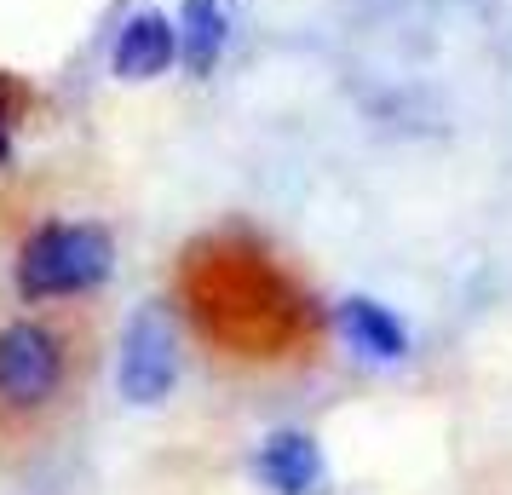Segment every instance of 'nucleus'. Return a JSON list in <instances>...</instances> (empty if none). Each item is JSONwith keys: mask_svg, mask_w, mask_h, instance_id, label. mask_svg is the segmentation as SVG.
Returning <instances> with one entry per match:
<instances>
[{"mask_svg": "<svg viewBox=\"0 0 512 495\" xmlns=\"http://www.w3.org/2000/svg\"><path fill=\"white\" fill-rule=\"evenodd\" d=\"M179 380V329L162 306H144L121 346V392L133 403H162Z\"/></svg>", "mask_w": 512, "mask_h": 495, "instance_id": "4", "label": "nucleus"}, {"mask_svg": "<svg viewBox=\"0 0 512 495\" xmlns=\"http://www.w3.org/2000/svg\"><path fill=\"white\" fill-rule=\"evenodd\" d=\"M340 329L351 346H363L374 357H403V323L380 300H346L340 306Z\"/></svg>", "mask_w": 512, "mask_h": 495, "instance_id": "8", "label": "nucleus"}, {"mask_svg": "<svg viewBox=\"0 0 512 495\" xmlns=\"http://www.w3.org/2000/svg\"><path fill=\"white\" fill-rule=\"evenodd\" d=\"M225 52V6L219 0H185L179 6V64L190 75H208Z\"/></svg>", "mask_w": 512, "mask_h": 495, "instance_id": "7", "label": "nucleus"}, {"mask_svg": "<svg viewBox=\"0 0 512 495\" xmlns=\"http://www.w3.org/2000/svg\"><path fill=\"white\" fill-rule=\"evenodd\" d=\"M29 104H35V93L18 75L0 70V167H12V139H18V121L29 116Z\"/></svg>", "mask_w": 512, "mask_h": 495, "instance_id": "9", "label": "nucleus"}, {"mask_svg": "<svg viewBox=\"0 0 512 495\" xmlns=\"http://www.w3.org/2000/svg\"><path fill=\"white\" fill-rule=\"evenodd\" d=\"M116 271V242L98 219H47L24 236L12 283L24 306H64V300H93Z\"/></svg>", "mask_w": 512, "mask_h": 495, "instance_id": "3", "label": "nucleus"}, {"mask_svg": "<svg viewBox=\"0 0 512 495\" xmlns=\"http://www.w3.org/2000/svg\"><path fill=\"white\" fill-rule=\"evenodd\" d=\"M98 340L93 300L0 317V444H41L70 415L93 380Z\"/></svg>", "mask_w": 512, "mask_h": 495, "instance_id": "2", "label": "nucleus"}, {"mask_svg": "<svg viewBox=\"0 0 512 495\" xmlns=\"http://www.w3.org/2000/svg\"><path fill=\"white\" fill-rule=\"evenodd\" d=\"M179 300L208 346H219L225 357H254V363L300 352L317 323V306L288 277V265L242 231L202 236L179 260Z\"/></svg>", "mask_w": 512, "mask_h": 495, "instance_id": "1", "label": "nucleus"}, {"mask_svg": "<svg viewBox=\"0 0 512 495\" xmlns=\"http://www.w3.org/2000/svg\"><path fill=\"white\" fill-rule=\"evenodd\" d=\"M179 64V24L167 12H133L110 47V70L121 81H156Z\"/></svg>", "mask_w": 512, "mask_h": 495, "instance_id": "5", "label": "nucleus"}, {"mask_svg": "<svg viewBox=\"0 0 512 495\" xmlns=\"http://www.w3.org/2000/svg\"><path fill=\"white\" fill-rule=\"evenodd\" d=\"M259 478H265V490H277V495H317L323 455H317V444L305 432H277L259 449Z\"/></svg>", "mask_w": 512, "mask_h": 495, "instance_id": "6", "label": "nucleus"}]
</instances>
